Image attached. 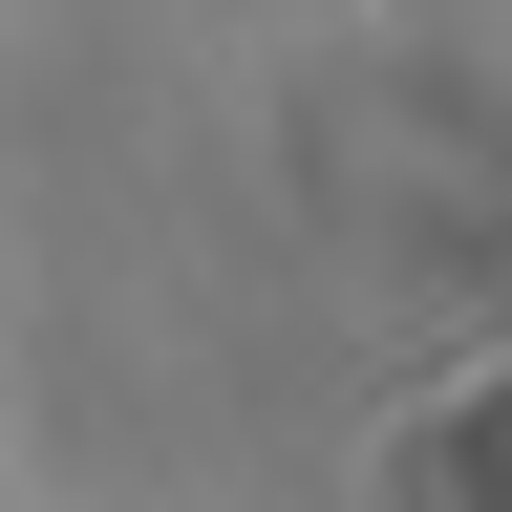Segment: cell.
Wrapping results in <instances>:
<instances>
[{
    "label": "cell",
    "mask_w": 512,
    "mask_h": 512,
    "mask_svg": "<svg viewBox=\"0 0 512 512\" xmlns=\"http://www.w3.org/2000/svg\"><path fill=\"white\" fill-rule=\"evenodd\" d=\"M406 512H512V384H448V427L406 448Z\"/></svg>",
    "instance_id": "obj_1"
}]
</instances>
